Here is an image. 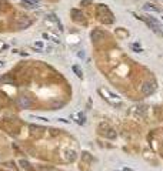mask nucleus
Wrapping results in <instances>:
<instances>
[{"instance_id": "1", "label": "nucleus", "mask_w": 163, "mask_h": 171, "mask_svg": "<svg viewBox=\"0 0 163 171\" xmlns=\"http://www.w3.org/2000/svg\"><path fill=\"white\" fill-rule=\"evenodd\" d=\"M96 12H97V14H99V19H100L103 23H112V22H113V14L110 13V10H109L105 5H97Z\"/></svg>"}, {"instance_id": "2", "label": "nucleus", "mask_w": 163, "mask_h": 171, "mask_svg": "<svg viewBox=\"0 0 163 171\" xmlns=\"http://www.w3.org/2000/svg\"><path fill=\"white\" fill-rule=\"evenodd\" d=\"M99 93L103 94V96H105V100H107L112 106H115V107H122V101H120V99H119L116 94H112V93L106 91L105 89H99Z\"/></svg>"}, {"instance_id": "3", "label": "nucleus", "mask_w": 163, "mask_h": 171, "mask_svg": "<svg viewBox=\"0 0 163 171\" xmlns=\"http://www.w3.org/2000/svg\"><path fill=\"white\" fill-rule=\"evenodd\" d=\"M99 130H100V133H102L105 137L112 138V140H113V138H116V135H117V134H116V131H115L112 127H109L106 123H102V124L99 126Z\"/></svg>"}, {"instance_id": "4", "label": "nucleus", "mask_w": 163, "mask_h": 171, "mask_svg": "<svg viewBox=\"0 0 163 171\" xmlns=\"http://www.w3.org/2000/svg\"><path fill=\"white\" fill-rule=\"evenodd\" d=\"M16 103H17V106H19L20 109H23V110L30 109L32 104H33L32 97H29V96H19V99L16 100Z\"/></svg>"}, {"instance_id": "5", "label": "nucleus", "mask_w": 163, "mask_h": 171, "mask_svg": "<svg viewBox=\"0 0 163 171\" xmlns=\"http://www.w3.org/2000/svg\"><path fill=\"white\" fill-rule=\"evenodd\" d=\"M29 130H30V134L34 137V138H39L44 134V127L42 126H36V124H30L29 126Z\"/></svg>"}, {"instance_id": "6", "label": "nucleus", "mask_w": 163, "mask_h": 171, "mask_svg": "<svg viewBox=\"0 0 163 171\" xmlns=\"http://www.w3.org/2000/svg\"><path fill=\"white\" fill-rule=\"evenodd\" d=\"M20 19H22L20 22H16V23H15V27H16L17 30H23V29H26L27 26H30V24H32V20H30V19H27L26 16H22Z\"/></svg>"}, {"instance_id": "7", "label": "nucleus", "mask_w": 163, "mask_h": 171, "mask_svg": "<svg viewBox=\"0 0 163 171\" xmlns=\"http://www.w3.org/2000/svg\"><path fill=\"white\" fill-rule=\"evenodd\" d=\"M63 157H64V160H66L67 162H73V161L77 158V154H76L74 150H66V151L63 153Z\"/></svg>"}, {"instance_id": "8", "label": "nucleus", "mask_w": 163, "mask_h": 171, "mask_svg": "<svg viewBox=\"0 0 163 171\" xmlns=\"http://www.w3.org/2000/svg\"><path fill=\"white\" fill-rule=\"evenodd\" d=\"M154 89H156V85H154V83H144V85H143V89H142V93L143 94H146V96H149V94H152L153 91H154Z\"/></svg>"}, {"instance_id": "9", "label": "nucleus", "mask_w": 163, "mask_h": 171, "mask_svg": "<svg viewBox=\"0 0 163 171\" xmlns=\"http://www.w3.org/2000/svg\"><path fill=\"white\" fill-rule=\"evenodd\" d=\"M70 13H72V19H73L74 22H79V23H80V22H83V13H82L80 10L73 9Z\"/></svg>"}, {"instance_id": "10", "label": "nucleus", "mask_w": 163, "mask_h": 171, "mask_svg": "<svg viewBox=\"0 0 163 171\" xmlns=\"http://www.w3.org/2000/svg\"><path fill=\"white\" fill-rule=\"evenodd\" d=\"M19 165H20L25 171H36V170L33 168V165H32L27 160H20V161H19Z\"/></svg>"}, {"instance_id": "11", "label": "nucleus", "mask_w": 163, "mask_h": 171, "mask_svg": "<svg viewBox=\"0 0 163 171\" xmlns=\"http://www.w3.org/2000/svg\"><path fill=\"white\" fill-rule=\"evenodd\" d=\"M0 81H3L5 84H16V80L12 77V74H6V76H3L2 78H0Z\"/></svg>"}, {"instance_id": "12", "label": "nucleus", "mask_w": 163, "mask_h": 171, "mask_svg": "<svg viewBox=\"0 0 163 171\" xmlns=\"http://www.w3.org/2000/svg\"><path fill=\"white\" fill-rule=\"evenodd\" d=\"M143 10H147V12H154V13H157L159 12V7H156L154 5H152V3H146L144 6H143Z\"/></svg>"}, {"instance_id": "13", "label": "nucleus", "mask_w": 163, "mask_h": 171, "mask_svg": "<svg viewBox=\"0 0 163 171\" xmlns=\"http://www.w3.org/2000/svg\"><path fill=\"white\" fill-rule=\"evenodd\" d=\"M82 158H83V161H86V162H92V161H95L93 155H92L90 153H87V151L82 153Z\"/></svg>"}, {"instance_id": "14", "label": "nucleus", "mask_w": 163, "mask_h": 171, "mask_svg": "<svg viewBox=\"0 0 163 171\" xmlns=\"http://www.w3.org/2000/svg\"><path fill=\"white\" fill-rule=\"evenodd\" d=\"M72 70H73V73L79 77V78H82V77H83V71H82V68L77 66V64H74L73 67H72Z\"/></svg>"}, {"instance_id": "15", "label": "nucleus", "mask_w": 163, "mask_h": 171, "mask_svg": "<svg viewBox=\"0 0 163 171\" xmlns=\"http://www.w3.org/2000/svg\"><path fill=\"white\" fill-rule=\"evenodd\" d=\"M49 17H50V20H53V22L56 23V26L59 27V30H63V26H62V23H60V20L57 19V16H56V14H50Z\"/></svg>"}, {"instance_id": "16", "label": "nucleus", "mask_w": 163, "mask_h": 171, "mask_svg": "<svg viewBox=\"0 0 163 171\" xmlns=\"http://www.w3.org/2000/svg\"><path fill=\"white\" fill-rule=\"evenodd\" d=\"M37 170H39V171H53L54 168H53V167H50V165H39V167H37Z\"/></svg>"}, {"instance_id": "17", "label": "nucleus", "mask_w": 163, "mask_h": 171, "mask_svg": "<svg viewBox=\"0 0 163 171\" xmlns=\"http://www.w3.org/2000/svg\"><path fill=\"white\" fill-rule=\"evenodd\" d=\"M130 49H132V50H135L136 53H143V49H142V47H139V44H132V46H130Z\"/></svg>"}, {"instance_id": "18", "label": "nucleus", "mask_w": 163, "mask_h": 171, "mask_svg": "<svg viewBox=\"0 0 163 171\" xmlns=\"http://www.w3.org/2000/svg\"><path fill=\"white\" fill-rule=\"evenodd\" d=\"M62 106H63L62 103H56V104H53L52 107H53V110H57V109H59V107H62Z\"/></svg>"}, {"instance_id": "19", "label": "nucleus", "mask_w": 163, "mask_h": 171, "mask_svg": "<svg viewBox=\"0 0 163 171\" xmlns=\"http://www.w3.org/2000/svg\"><path fill=\"white\" fill-rule=\"evenodd\" d=\"M82 5H92V2H90V0H82Z\"/></svg>"}, {"instance_id": "20", "label": "nucleus", "mask_w": 163, "mask_h": 171, "mask_svg": "<svg viewBox=\"0 0 163 171\" xmlns=\"http://www.w3.org/2000/svg\"><path fill=\"white\" fill-rule=\"evenodd\" d=\"M34 46H36V47H43V43H40V41H37V43H36Z\"/></svg>"}, {"instance_id": "21", "label": "nucleus", "mask_w": 163, "mask_h": 171, "mask_svg": "<svg viewBox=\"0 0 163 171\" xmlns=\"http://www.w3.org/2000/svg\"><path fill=\"white\" fill-rule=\"evenodd\" d=\"M6 165H9V167H13V168H15V167H16V165H15V164H13V162H6Z\"/></svg>"}, {"instance_id": "22", "label": "nucleus", "mask_w": 163, "mask_h": 171, "mask_svg": "<svg viewBox=\"0 0 163 171\" xmlns=\"http://www.w3.org/2000/svg\"><path fill=\"white\" fill-rule=\"evenodd\" d=\"M79 56H80L82 59H83V57H85V53H83V51H79Z\"/></svg>"}, {"instance_id": "23", "label": "nucleus", "mask_w": 163, "mask_h": 171, "mask_svg": "<svg viewBox=\"0 0 163 171\" xmlns=\"http://www.w3.org/2000/svg\"><path fill=\"white\" fill-rule=\"evenodd\" d=\"M30 2H32V3H34V5H37V3H39V0H30Z\"/></svg>"}, {"instance_id": "24", "label": "nucleus", "mask_w": 163, "mask_h": 171, "mask_svg": "<svg viewBox=\"0 0 163 171\" xmlns=\"http://www.w3.org/2000/svg\"><path fill=\"white\" fill-rule=\"evenodd\" d=\"M0 49H6V44H0Z\"/></svg>"}, {"instance_id": "25", "label": "nucleus", "mask_w": 163, "mask_h": 171, "mask_svg": "<svg viewBox=\"0 0 163 171\" xmlns=\"http://www.w3.org/2000/svg\"><path fill=\"white\" fill-rule=\"evenodd\" d=\"M0 171H7V170H2V168H0Z\"/></svg>"}]
</instances>
